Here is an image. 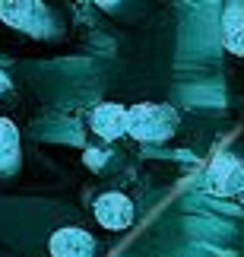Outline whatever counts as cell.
Returning <instances> with one entry per match:
<instances>
[{"label": "cell", "mask_w": 244, "mask_h": 257, "mask_svg": "<svg viewBox=\"0 0 244 257\" xmlns=\"http://www.w3.org/2000/svg\"><path fill=\"white\" fill-rule=\"evenodd\" d=\"M178 131V111L171 105L143 102L127 108V134L140 143H165Z\"/></svg>", "instance_id": "6da1fadb"}, {"label": "cell", "mask_w": 244, "mask_h": 257, "mask_svg": "<svg viewBox=\"0 0 244 257\" xmlns=\"http://www.w3.org/2000/svg\"><path fill=\"white\" fill-rule=\"evenodd\" d=\"M0 19L26 35H48L51 32L48 7L35 4V0H0Z\"/></svg>", "instance_id": "7a4b0ae2"}, {"label": "cell", "mask_w": 244, "mask_h": 257, "mask_svg": "<svg viewBox=\"0 0 244 257\" xmlns=\"http://www.w3.org/2000/svg\"><path fill=\"white\" fill-rule=\"evenodd\" d=\"M209 191L219 194V197H235L244 194V162L231 153H219L209 165Z\"/></svg>", "instance_id": "3957f363"}, {"label": "cell", "mask_w": 244, "mask_h": 257, "mask_svg": "<svg viewBox=\"0 0 244 257\" xmlns=\"http://www.w3.org/2000/svg\"><path fill=\"white\" fill-rule=\"evenodd\" d=\"M95 219H99L105 229H111V232H121L127 229V225L133 222V203H130V197H124V194H102L99 200H95Z\"/></svg>", "instance_id": "277c9868"}, {"label": "cell", "mask_w": 244, "mask_h": 257, "mask_svg": "<svg viewBox=\"0 0 244 257\" xmlns=\"http://www.w3.org/2000/svg\"><path fill=\"white\" fill-rule=\"evenodd\" d=\"M48 248L51 257H95V238L83 229H57Z\"/></svg>", "instance_id": "5b68a950"}, {"label": "cell", "mask_w": 244, "mask_h": 257, "mask_svg": "<svg viewBox=\"0 0 244 257\" xmlns=\"http://www.w3.org/2000/svg\"><path fill=\"white\" fill-rule=\"evenodd\" d=\"M89 127L102 140H118L121 134H127V108L118 105V102H105L99 108H92Z\"/></svg>", "instance_id": "8992f818"}, {"label": "cell", "mask_w": 244, "mask_h": 257, "mask_svg": "<svg viewBox=\"0 0 244 257\" xmlns=\"http://www.w3.org/2000/svg\"><path fill=\"white\" fill-rule=\"evenodd\" d=\"M222 42L231 54H244V4H228L222 13Z\"/></svg>", "instance_id": "52a82bcc"}, {"label": "cell", "mask_w": 244, "mask_h": 257, "mask_svg": "<svg viewBox=\"0 0 244 257\" xmlns=\"http://www.w3.org/2000/svg\"><path fill=\"white\" fill-rule=\"evenodd\" d=\"M19 169V127L10 117H0V175Z\"/></svg>", "instance_id": "ba28073f"}, {"label": "cell", "mask_w": 244, "mask_h": 257, "mask_svg": "<svg viewBox=\"0 0 244 257\" xmlns=\"http://www.w3.org/2000/svg\"><path fill=\"white\" fill-rule=\"evenodd\" d=\"M4 92H10V76L0 70V95H4Z\"/></svg>", "instance_id": "9c48e42d"}]
</instances>
